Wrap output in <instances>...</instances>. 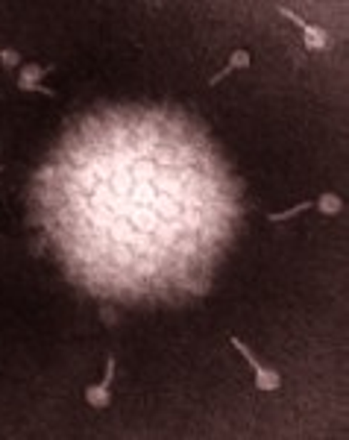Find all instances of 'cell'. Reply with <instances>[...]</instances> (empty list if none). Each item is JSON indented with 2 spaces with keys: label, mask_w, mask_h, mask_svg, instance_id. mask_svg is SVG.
<instances>
[{
  "label": "cell",
  "mask_w": 349,
  "mask_h": 440,
  "mask_svg": "<svg viewBox=\"0 0 349 440\" xmlns=\"http://www.w3.org/2000/svg\"><path fill=\"white\" fill-rule=\"evenodd\" d=\"M47 71H50V68H41V65H36V62L24 65V68H21V76H18V89H21V91H36V94H44V97H56V91H53V89L41 86V79H44Z\"/></svg>",
  "instance_id": "obj_3"
},
{
  "label": "cell",
  "mask_w": 349,
  "mask_h": 440,
  "mask_svg": "<svg viewBox=\"0 0 349 440\" xmlns=\"http://www.w3.org/2000/svg\"><path fill=\"white\" fill-rule=\"evenodd\" d=\"M314 206L320 209V214H326V217H332V214H338V211L343 209V203H340L338 194H320Z\"/></svg>",
  "instance_id": "obj_7"
},
{
  "label": "cell",
  "mask_w": 349,
  "mask_h": 440,
  "mask_svg": "<svg viewBox=\"0 0 349 440\" xmlns=\"http://www.w3.org/2000/svg\"><path fill=\"white\" fill-rule=\"evenodd\" d=\"M229 344H232L241 355H244V361L253 367V379H256V388H258V391L270 394V391H276V388H279V384H282V376H279L276 370H270V367H264V364L256 359V355L250 352V346H247L244 341L235 338V335H229Z\"/></svg>",
  "instance_id": "obj_1"
},
{
  "label": "cell",
  "mask_w": 349,
  "mask_h": 440,
  "mask_svg": "<svg viewBox=\"0 0 349 440\" xmlns=\"http://www.w3.org/2000/svg\"><path fill=\"white\" fill-rule=\"evenodd\" d=\"M86 402L91 408H109L112 405V391L100 388V384H88V388H86Z\"/></svg>",
  "instance_id": "obj_5"
},
{
  "label": "cell",
  "mask_w": 349,
  "mask_h": 440,
  "mask_svg": "<svg viewBox=\"0 0 349 440\" xmlns=\"http://www.w3.org/2000/svg\"><path fill=\"white\" fill-rule=\"evenodd\" d=\"M308 209H314V203L305 200V203H297V206H290L285 211H270V214H267V220H270V224H282V220H290V217H297V214H303Z\"/></svg>",
  "instance_id": "obj_6"
},
{
  "label": "cell",
  "mask_w": 349,
  "mask_h": 440,
  "mask_svg": "<svg viewBox=\"0 0 349 440\" xmlns=\"http://www.w3.org/2000/svg\"><path fill=\"white\" fill-rule=\"evenodd\" d=\"M21 59H24V56H21L18 50H12V47H4V50H0V62H4V68H9V71L18 68Z\"/></svg>",
  "instance_id": "obj_8"
},
{
  "label": "cell",
  "mask_w": 349,
  "mask_h": 440,
  "mask_svg": "<svg viewBox=\"0 0 349 440\" xmlns=\"http://www.w3.org/2000/svg\"><path fill=\"white\" fill-rule=\"evenodd\" d=\"M250 62H253V59H250V53H247V50H235L232 56H229V62H226V68H223V71H218V74H214V76L208 79V86H211V89H214V86H221V82H223L229 74L250 68Z\"/></svg>",
  "instance_id": "obj_4"
},
{
  "label": "cell",
  "mask_w": 349,
  "mask_h": 440,
  "mask_svg": "<svg viewBox=\"0 0 349 440\" xmlns=\"http://www.w3.org/2000/svg\"><path fill=\"white\" fill-rule=\"evenodd\" d=\"M279 12L290 21V24H297L300 30H303V41H305V50H314V53H320V50H329L332 47V36L323 30V26H314V24H308V21H303L293 9H285V6H279Z\"/></svg>",
  "instance_id": "obj_2"
}]
</instances>
